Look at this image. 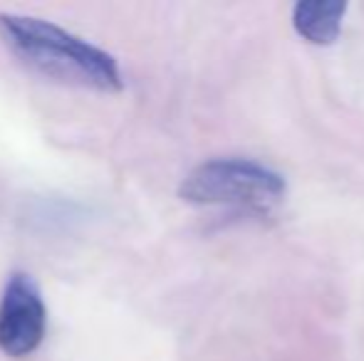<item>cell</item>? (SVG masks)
<instances>
[{"instance_id": "6da1fadb", "label": "cell", "mask_w": 364, "mask_h": 361, "mask_svg": "<svg viewBox=\"0 0 364 361\" xmlns=\"http://www.w3.org/2000/svg\"><path fill=\"white\" fill-rule=\"evenodd\" d=\"M0 38L30 70L73 87L122 91L124 74L114 55L33 15H0Z\"/></svg>"}, {"instance_id": "3957f363", "label": "cell", "mask_w": 364, "mask_h": 361, "mask_svg": "<svg viewBox=\"0 0 364 361\" xmlns=\"http://www.w3.org/2000/svg\"><path fill=\"white\" fill-rule=\"evenodd\" d=\"M48 332V307L28 272H13L0 297V352L25 359L40 349Z\"/></svg>"}, {"instance_id": "277c9868", "label": "cell", "mask_w": 364, "mask_h": 361, "mask_svg": "<svg viewBox=\"0 0 364 361\" xmlns=\"http://www.w3.org/2000/svg\"><path fill=\"white\" fill-rule=\"evenodd\" d=\"M347 3L342 0H300L292 8V28L312 45H332L342 33Z\"/></svg>"}, {"instance_id": "7a4b0ae2", "label": "cell", "mask_w": 364, "mask_h": 361, "mask_svg": "<svg viewBox=\"0 0 364 361\" xmlns=\"http://www.w3.org/2000/svg\"><path fill=\"white\" fill-rule=\"evenodd\" d=\"M288 183L278 171L250 159H211L183 179L178 196L193 206L263 208L285 198Z\"/></svg>"}]
</instances>
